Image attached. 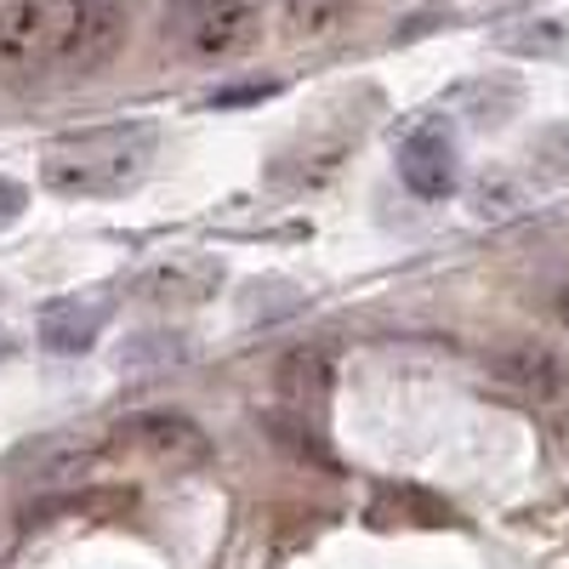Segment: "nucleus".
Instances as JSON below:
<instances>
[{
  "mask_svg": "<svg viewBox=\"0 0 569 569\" xmlns=\"http://www.w3.org/2000/svg\"><path fill=\"white\" fill-rule=\"evenodd\" d=\"M154 149H160V131L149 120H109V126L58 137L40 160V177L63 200H114L142 182V171L154 166Z\"/></svg>",
  "mask_w": 569,
  "mask_h": 569,
  "instance_id": "nucleus-1",
  "label": "nucleus"
},
{
  "mask_svg": "<svg viewBox=\"0 0 569 569\" xmlns=\"http://www.w3.org/2000/svg\"><path fill=\"white\" fill-rule=\"evenodd\" d=\"M262 34V0H171L166 7V46L194 63L240 58Z\"/></svg>",
  "mask_w": 569,
  "mask_h": 569,
  "instance_id": "nucleus-2",
  "label": "nucleus"
},
{
  "mask_svg": "<svg viewBox=\"0 0 569 569\" xmlns=\"http://www.w3.org/2000/svg\"><path fill=\"white\" fill-rule=\"evenodd\" d=\"M63 12H69V0H7L0 7V74L12 86L58 74Z\"/></svg>",
  "mask_w": 569,
  "mask_h": 569,
  "instance_id": "nucleus-3",
  "label": "nucleus"
},
{
  "mask_svg": "<svg viewBox=\"0 0 569 569\" xmlns=\"http://www.w3.org/2000/svg\"><path fill=\"white\" fill-rule=\"evenodd\" d=\"M131 34V7L126 0H69L63 12V46H58V74L86 80L120 58Z\"/></svg>",
  "mask_w": 569,
  "mask_h": 569,
  "instance_id": "nucleus-4",
  "label": "nucleus"
},
{
  "mask_svg": "<svg viewBox=\"0 0 569 569\" xmlns=\"http://www.w3.org/2000/svg\"><path fill=\"white\" fill-rule=\"evenodd\" d=\"M222 262L217 257H160L142 273H131V297L149 308H200L222 291Z\"/></svg>",
  "mask_w": 569,
  "mask_h": 569,
  "instance_id": "nucleus-5",
  "label": "nucleus"
},
{
  "mask_svg": "<svg viewBox=\"0 0 569 569\" xmlns=\"http://www.w3.org/2000/svg\"><path fill=\"white\" fill-rule=\"evenodd\" d=\"M485 370L518 399H536V405H569V359L558 348H541V342H512V348H496L485 359Z\"/></svg>",
  "mask_w": 569,
  "mask_h": 569,
  "instance_id": "nucleus-6",
  "label": "nucleus"
},
{
  "mask_svg": "<svg viewBox=\"0 0 569 569\" xmlns=\"http://www.w3.org/2000/svg\"><path fill=\"white\" fill-rule=\"evenodd\" d=\"M456 137H450V126L445 120H421V126H410L405 131V142H399V177H405V188L416 200H445V194H456Z\"/></svg>",
  "mask_w": 569,
  "mask_h": 569,
  "instance_id": "nucleus-7",
  "label": "nucleus"
},
{
  "mask_svg": "<svg viewBox=\"0 0 569 569\" xmlns=\"http://www.w3.org/2000/svg\"><path fill=\"white\" fill-rule=\"evenodd\" d=\"M114 439L142 450V456H154V461H177V467L206 461V450H211L206 433H200V421L182 416V410H137V416H126L114 427Z\"/></svg>",
  "mask_w": 569,
  "mask_h": 569,
  "instance_id": "nucleus-8",
  "label": "nucleus"
},
{
  "mask_svg": "<svg viewBox=\"0 0 569 569\" xmlns=\"http://www.w3.org/2000/svg\"><path fill=\"white\" fill-rule=\"evenodd\" d=\"M103 325H109V302L103 297H52V302H40V313H34V337H40L46 353L80 359V353L98 348Z\"/></svg>",
  "mask_w": 569,
  "mask_h": 569,
  "instance_id": "nucleus-9",
  "label": "nucleus"
},
{
  "mask_svg": "<svg viewBox=\"0 0 569 569\" xmlns=\"http://www.w3.org/2000/svg\"><path fill=\"white\" fill-rule=\"evenodd\" d=\"M279 393L302 405V410H319L330 399V353L319 348H291L279 359Z\"/></svg>",
  "mask_w": 569,
  "mask_h": 569,
  "instance_id": "nucleus-10",
  "label": "nucleus"
},
{
  "mask_svg": "<svg viewBox=\"0 0 569 569\" xmlns=\"http://www.w3.org/2000/svg\"><path fill=\"white\" fill-rule=\"evenodd\" d=\"M279 12L291 40H325L353 18V0H279Z\"/></svg>",
  "mask_w": 569,
  "mask_h": 569,
  "instance_id": "nucleus-11",
  "label": "nucleus"
},
{
  "mask_svg": "<svg viewBox=\"0 0 569 569\" xmlns=\"http://www.w3.org/2000/svg\"><path fill=\"white\" fill-rule=\"evenodd\" d=\"M525 206H530V188L518 182L512 171H501V166H490L479 182H472V211L490 217V222H501V217H512V211H525Z\"/></svg>",
  "mask_w": 569,
  "mask_h": 569,
  "instance_id": "nucleus-12",
  "label": "nucleus"
},
{
  "mask_svg": "<svg viewBox=\"0 0 569 569\" xmlns=\"http://www.w3.org/2000/svg\"><path fill=\"white\" fill-rule=\"evenodd\" d=\"M461 109L479 120V126H496V120H507L512 109H518V86H467L461 91Z\"/></svg>",
  "mask_w": 569,
  "mask_h": 569,
  "instance_id": "nucleus-13",
  "label": "nucleus"
},
{
  "mask_svg": "<svg viewBox=\"0 0 569 569\" xmlns=\"http://www.w3.org/2000/svg\"><path fill=\"white\" fill-rule=\"evenodd\" d=\"M512 52H563L569 46V23H525L507 34Z\"/></svg>",
  "mask_w": 569,
  "mask_h": 569,
  "instance_id": "nucleus-14",
  "label": "nucleus"
},
{
  "mask_svg": "<svg viewBox=\"0 0 569 569\" xmlns=\"http://www.w3.org/2000/svg\"><path fill=\"white\" fill-rule=\"evenodd\" d=\"M530 160L552 177H569V126H547L536 142H530Z\"/></svg>",
  "mask_w": 569,
  "mask_h": 569,
  "instance_id": "nucleus-15",
  "label": "nucleus"
},
{
  "mask_svg": "<svg viewBox=\"0 0 569 569\" xmlns=\"http://www.w3.org/2000/svg\"><path fill=\"white\" fill-rule=\"evenodd\" d=\"M268 433H273V439H284V450H291V456H302V461L313 456L319 467H330V450H319V439L308 433L302 421H284V416H268Z\"/></svg>",
  "mask_w": 569,
  "mask_h": 569,
  "instance_id": "nucleus-16",
  "label": "nucleus"
},
{
  "mask_svg": "<svg viewBox=\"0 0 569 569\" xmlns=\"http://www.w3.org/2000/svg\"><path fill=\"white\" fill-rule=\"evenodd\" d=\"M177 348H182V342L166 337V330H160V337H131V342L120 348V365H166V359H182Z\"/></svg>",
  "mask_w": 569,
  "mask_h": 569,
  "instance_id": "nucleus-17",
  "label": "nucleus"
},
{
  "mask_svg": "<svg viewBox=\"0 0 569 569\" xmlns=\"http://www.w3.org/2000/svg\"><path fill=\"white\" fill-rule=\"evenodd\" d=\"M279 80H251V86H233V91H211V109H233V103H257V98H273Z\"/></svg>",
  "mask_w": 569,
  "mask_h": 569,
  "instance_id": "nucleus-18",
  "label": "nucleus"
},
{
  "mask_svg": "<svg viewBox=\"0 0 569 569\" xmlns=\"http://www.w3.org/2000/svg\"><path fill=\"white\" fill-rule=\"evenodd\" d=\"M23 206H29V188L12 182V177H0V233H7V228L23 217Z\"/></svg>",
  "mask_w": 569,
  "mask_h": 569,
  "instance_id": "nucleus-19",
  "label": "nucleus"
},
{
  "mask_svg": "<svg viewBox=\"0 0 569 569\" xmlns=\"http://www.w3.org/2000/svg\"><path fill=\"white\" fill-rule=\"evenodd\" d=\"M541 308H547V319H552V325H563V330H569V273H563L558 284H547Z\"/></svg>",
  "mask_w": 569,
  "mask_h": 569,
  "instance_id": "nucleus-20",
  "label": "nucleus"
}]
</instances>
